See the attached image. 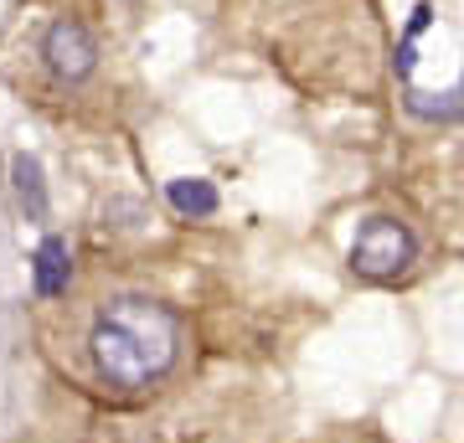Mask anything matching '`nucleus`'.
I'll return each instance as SVG.
<instances>
[{
  "instance_id": "6",
  "label": "nucleus",
  "mask_w": 464,
  "mask_h": 443,
  "mask_svg": "<svg viewBox=\"0 0 464 443\" xmlns=\"http://www.w3.org/2000/svg\"><path fill=\"white\" fill-rule=\"evenodd\" d=\"M11 176H16V197H21V207H26V217L42 222V217H47V181H42L36 155H16V160H11Z\"/></svg>"
},
{
  "instance_id": "2",
  "label": "nucleus",
  "mask_w": 464,
  "mask_h": 443,
  "mask_svg": "<svg viewBox=\"0 0 464 443\" xmlns=\"http://www.w3.org/2000/svg\"><path fill=\"white\" fill-rule=\"evenodd\" d=\"M418 258V237L402 217H366L351 237V274L366 284H398Z\"/></svg>"
},
{
  "instance_id": "8",
  "label": "nucleus",
  "mask_w": 464,
  "mask_h": 443,
  "mask_svg": "<svg viewBox=\"0 0 464 443\" xmlns=\"http://www.w3.org/2000/svg\"><path fill=\"white\" fill-rule=\"evenodd\" d=\"M413 67H418V47H413V36H402L398 42V78L408 82L413 78Z\"/></svg>"
},
{
  "instance_id": "9",
  "label": "nucleus",
  "mask_w": 464,
  "mask_h": 443,
  "mask_svg": "<svg viewBox=\"0 0 464 443\" xmlns=\"http://www.w3.org/2000/svg\"><path fill=\"white\" fill-rule=\"evenodd\" d=\"M429 21H433V5L423 0V5H413V16H408V32H402V36H418V32H429Z\"/></svg>"
},
{
  "instance_id": "1",
  "label": "nucleus",
  "mask_w": 464,
  "mask_h": 443,
  "mask_svg": "<svg viewBox=\"0 0 464 443\" xmlns=\"http://www.w3.org/2000/svg\"><path fill=\"white\" fill-rule=\"evenodd\" d=\"M93 366L109 387H150L160 381L176 366V351H181V325L166 304L155 299H109L93 320Z\"/></svg>"
},
{
  "instance_id": "7",
  "label": "nucleus",
  "mask_w": 464,
  "mask_h": 443,
  "mask_svg": "<svg viewBox=\"0 0 464 443\" xmlns=\"http://www.w3.org/2000/svg\"><path fill=\"white\" fill-rule=\"evenodd\" d=\"M166 197H170V207H176L181 217H212V212H217V186H212V181H201V176L170 181V186H166Z\"/></svg>"
},
{
  "instance_id": "3",
  "label": "nucleus",
  "mask_w": 464,
  "mask_h": 443,
  "mask_svg": "<svg viewBox=\"0 0 464 443\" xmlns=\"http://www.w3.org/2000/svg\"><path fill=\"white\" fill-rule=\"evenodd\" d=\"M42 52H47V67L63 82H83L88 72H93V63H99V42L88 36L83 21H52L47 47Z\"/></svg>"
},
{
  "instance_id": "5",
  "label": "nucleus",
  "mask_w": 464,
  "mask_h": 443,
  "mask_svg": "<svg viewBox=\"0 0 464 443\" xmlns=\"http://www.w3.org/2000/svg\"><path fill=\"white\" fill-rule=\"evenodd\" d=\"M67 279H72V263H67V243L63 237H42L36 247V263H32V284L42 299H57L67 294Z\"/></svg>"
},
{
  "instance_id": "4",
  "label": "nucleus",
  "mask_w": 464,
  "mask_h": 443,
  "mask_svg": "<svg viewBox=\"0 0 464 443\" xmlns=\"http://www.w3.org/2000/svg\"><path fill=\"white\" fill-rule=\"evenodd\" d=\"M402 109L418 119V124H464V78L444 93H423V88H408L402 93Z\"/></svg>"
}]
</instances>
